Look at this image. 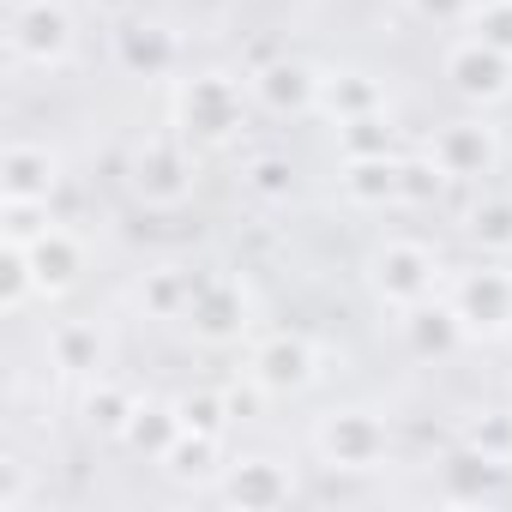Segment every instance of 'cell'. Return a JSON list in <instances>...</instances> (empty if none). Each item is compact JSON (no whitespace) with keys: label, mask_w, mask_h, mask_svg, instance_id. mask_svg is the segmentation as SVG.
Instances as JSON below:
<instances>
[{"label":"cell","mask_w":512,"mask_h":512,"mask_svg":"<svg viewBox=\"0 0 512 512\" xmlns=\"http://www.w3.org/2000/svg\"><path fill=\"white\" fill-rule=\"evenodd\" d=\"M19 49H31V55H61V49H67V19H61L55 7H31V13L19 19Z\"/></svg>","instance_id":"obj_1"},{"label":"cell","mask_w":512,"mask_h":512,"mask_svg":"<svg viewBox=\"0 0 512 512\" xmlns=\"http://www.w3.org/2000/svg\"><path fill=\"white\" fill-rule=\"evenodd\" d=\"M49 157L43 151H13L7 157V193H13V205L19 199H31V193H49Z\"/></svg>","instance_id":"obj_2"},{"label":"cell","mask_w":512,"mask_h":512,"mask_svg":"<svg viewBox=\"0 0 512 512\" xmlns=\"http://www.w3.org/2000/svg\"><path fill=\"white\" fill-rule=\"evenodd\" d=\"M31 266H37V284H67V278H73V266H79V253H73V241H67V235H49V241L31 253Z\"/></svg>","instance_id":"obj_3"},{"label":"cell","mask_w":512,"mask_h":512,"mask_svg":"<svg viewBox=\"0 0 512 512\" xmlns=\"http://www.w3.org/2000/svg\"><path fill=\"white\" fill-rule=\"evenodd\" d=\"M500 73H506V67H500L494 55H476V49H470V55H452V79H458L464 91H500V85H506Z\"/></svg>","instance_id":"obj_4"},{"label":"cell","mask_w":512,"mask_h":512,"mask_svg":"<svg viewBox=\"0 0 512 512\" xmlns=\"http://www.w3.org/2000/svg\"><path fill=\"white\" fill-rule=\"evenodd\" d=\"M260 374H266L272 386H296V380L308 374V350H302V344H272V350L260 356Z\"/></svg>","instance_id":"obj_5"},{"label":"cell","mask_w":512,"mask_h":512,"mask_svg":"<svg viewBox=\"0 0 512 512\" xmlns=\"http://www.w3.org/2000/svg\"><path fill=\"white\" fill-rule=\"evenodd\" d=\"M422 266H428V260H422V253H410V247H392L386 260H380V272H392V290H404V296H416V290L428 284Z\"/></svg>","instance_id":"obj_6"},{"label":"cell","mask_w":512,"mask_h":512,"mask_svg":"<svg viewBox=\"0 0 512 512\" xmlns=\"http://www.w3.org/2000/svg\"><path fill=\"white\" fill-rule=\"evenodd\" d=\"M440 151H446L440 163H446L452 175H464V169H476V163L488 157V139H476V133H464V127H458V133H446V145H440Z\"/></svg>","instance_id":"obj_7"},{"label":"cell","mask_w":512,"mask_h":512,"mask_svg":"<svg viewBox=\"0 0 512 512\" xmlns=\"http://www.w3.org/2000/svg\"><path fill=\"white\" fill-rule=\"evenodd\" d=\"M476 308H482V314H488V326H494V320L506 314V284H500V278H488V284H470V314H476Z\"/></svg>","instance_id":"obj_8"},{"label":"cell","mask_w":512,"mask_h":512,"mask_svg":"<svg viewBox=\"0 0 512 512\" xmlns=\"http://www.w3.org/2000/svg\"><path fill=\"white\" fill-rule=\"evenodd\" d=\"M476 25H482V43H500V49H512V7H488Z\"/></svg>","instance_id":"obj_9"}]
</instances>
